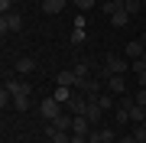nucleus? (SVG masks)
<instances>
[{"instance_id":"f257e3e1","label":"nucleus","mask_w":146,"mask_h":143,"mask_svg":"<svg viewBox=\"0 0 146 143\" xmlns=\"http://www.w3.org/2000/svg\"><path fill=\"white\" fill-rule=\"evenodd\" d=\"M123 72H130V59H127V55H107L104 78H110V75H123Z\"/></svg>"},{"instance_id":"f03ea898","label":"nucleus","mask_w":146,"mask_h":143,"mask_svg":"<svg viewBox=\"0 0 146 143\" xmlns=\"http://www.w3.org/2000/svg\"><path fill=\"white\" fill-rule=\"evenodd\" d=\"M3 91H10L13 98H29V94H33V85H29V81H16V78H7Z\"/></svg>"},{"instance_id":"7ed1b4c3","label":"nucleus","mask_w":146,"mask_h":143,"mask_svg":"<svg viewBox=\"0 0 146 143\" xmlns=\"http://www.w3.org/2000/svg\"><path fill=\"white\" fill-rule=\"evenodd\" d=\"M20 29H23V16L16 13V10L7 13L3 20H0V33H3V36H7V33H20Z\"/></svg>"},{"instance_id":"20e7f679","label":"nucleus","mask_w":146,"mask_h":143,"mask_svg":"<svg viewBox=\"0 0 146 143\" xmlns=\"http://www.w3.org/2000/svg\"><path fill=\"white\" fill-rule=\"evenodd\" d=\"M39 114H42V117H46V120H49V124H52V120H55V117H58V114H62V111H58V101H55V98H42V104H39Z\"/></svg>"},{"instance_id":"39448f33","label":"nucleus","mask_w":146,"mask_h":143,"mask_svg":"<svg viewBox=\"0 0 146 143\" xmlns=\"http://www.w3.org/2000/svg\"><path fill=\"white\" fill-rule=\"evenodd\" d=\"M88 94H84V91H75V94H72V101H68V111H72V117L75 114H84V107H88Z\"/></svg>"},{"instance_id":"423d86ee","label":"nucleus","mask_w":146,"mask_h":143,"mask_svg":"<svg viewBox=\"0 0 146 143\" xmlns=\"http://www.w3.org/2000/svg\"><path fill=\"white\" fill-rule=\"evenodd\" d=\"M123 55L130 59V62H133V59H146V46H143V39H133V43H127V46H123Z\"/></svg>"},{"instance_id":"0eeeda50","label":"nucleus","mask_w":146,"mask_h":143,"mask_svg":"<svg viewBox=\"0 0 146 143\" xmlns=\"http://www.w3.org/2000/svg\"><path fill=\"white\" fill-rule=\"evenodd\" d=\"M84 117H88L91 124H101V117H104V107H101V101H98V98H91V101H88V107H84Z\"/></svg>"},{"instance_id":"6e6552de","label":"nucleus","mask_w":146,"mask_h":143,"mask_svg":"<svg viewBox=\"0 0 146 143\" xmlns=\"http://www.w3.org/2000/svg\"><path fill=\"white\" fill-rule=\"evenodd\" d=\"M72 133H78V137H88V133H91V120H88L84 114H75V117H72Z\"/></svg>"},{"instance_id":"1a4fd4ad","label":"nucleus","mask_w":146,"mask_h":143,"mask_svg":"<svg viewBox=\"0 0 146 143\" xmlns=\"http://www.w3.org/2000/svg\"><path fill=\"white\" fill-rule=\"evenodd\" d=\"M16 72H20V75L36 72V59H33V55H20V59H16Z\"/></svg>"},{"instance_id":"9d476101","label":"nucleus","mask_w":146,"mask_h":143,"mask_svg":"<svg viewBox=\"0 0 146 143\" xmlns=\"http://www.w3.org/2000/svg\"><path fill=\"white\" fill-rule=\"evenodd\" d=\"M107 88H110V94H123V91H127V78H123V75H110Z\"/></svg>"},{"instance_id":"9b49d317","label":"nucleus","mask_w":146,"mask_h":143,"mask_svg":"<svg viewBox=\"0 0 146 143\" xmlns=\"http://www.w3.org/2000/svg\"><path fill=\"white\" fill-rule=\"evenodd\" d=\"M72 72H75V78H78V88L84 85V81H91V65H88V62H78Z\"/></svg>"},{"instance_id":"f8f14e48","label":"nucleus","mask_w":146,"mask_h":143,"mask_svg":"<svg viewBox=\"0 0 146 143\" xmlns=\"http://www.w3.org/2000/svg\"><path fill=\"white\" fill-rule=\"evenodd\" d=\"M58 88H75V85H78V78H75V72L72 69H68V72H58Z\"/></svg>"},{"instance_id":"ddd939ff","label":"nucleus","mask_w":146,"mask_h":143,"mask_svg":"<svg viewBox=\"0 0 146 143\" xmlns=\"http://www.w3.org/2000/svg\"><path fill=\"white\" fill-rule=\"evenodd\" d=\"M130 120H133V124H143V120H146V107H143V104H136V101L130 104Z\"/></svg>"},{"instance_id":"4468645a","label":"nucleus","mask_w":146,"mask_h":143,"mask_svg":"<svg viewBox=\"0 0 146 143\" xmlns=\"http://www.w3.org/2000/svg\"><path fill=\"white\" fill-rule=\"evenodd\" d=\"M42 10H46V13H62L65 10V0H42Z\"/></svg>"},{"instance_id":"2eb2a0df","label":"nucleus","mask_w":146,"mask_h":143,"mask_svg":"<svg viewBox=\"0 0 146 143\" xmlns=\"http://www.w3.org/2000/svg\"><path fill=\"white\" fill-rule=\"evenodd\" d=\"M101 10H104L107 16H114L117 10H123V0H104V3H101Z\"/></svg>"},{"instance_id":"dca6fc26","label":"nucleus","mask_w":146,"mask_h":143,"mask_svg":"<svg viewBox=\"0 0 146 143\" xmlns=\"http://www.w3.org/2000/svg\"><path fill=\"white\" fill-rule=\"evenodd\" d=\"M127 23H130V13L127 10H117L114 16H110V26H127Z\"/></svg>"},{"instance_id":"f3484780","label":"nucleus","mask_w":146,"mask_h":143,"mask_svg":"<svg viewBox=\"0 0 146 143\" xmlns=\"http://www.w3.org/2000/svg\"><path fill=\"white\" fill-rule=\"evenodd\" d=\"M52 127H58V130H65V133H72V117H65V114H58L55 120H52Z\"/></svg>"},{"instance_id":"a211bd4d","label":"nucleus","mask_w":146,"mask_h":143,"mask_svg":"<svg viewBox=\"0 0 146 143\" xmlns=\"http://www.w3.org/2000/svg\"><path fill=\"white\" fill-rule=\"evenodd\" d=\"M81 91H84V94H88V98H98V91H101V81H84V85H81Z\"/></svg>"},{"instance_id":"6ab92c4d","label":"nucleus","mask_w":146,"mask_h":143,"mask_svg":"<svg viewBox=\"0 0 146 143\" xmlns=\"http://www.w3.org/2000/svg\"><path fill=\"white\" fill-rule=\"evenodd\" d=\"M114 120H117V124H130V107L120 104V107H117V114H114Z\"/></svg>"},{"instance_id":"aec40b11","label":"nucleus","mask_w":146,"mask_h":143,"mask_svg":"<svg viewBox=\"0 0 146 143\" xmlns=\"http://www.w3.org/2000/svg\"><path fill=\"white\" fill-rule=\"evenodd\" d=\"M55 101L58 104H68L72 101V88H55Z\"/></svg>"},{"instance_id":"412c9836","label":"nucleus","mask_w":146,"mask_h":143,"mask_svg":"<svg viewBox=\"0 0 146 143\" xmlns=\"http://www.w3.org/2000/svg\"><path fill=\"white\" fill-rule=\"evenodd\" d=\"M140 7H143L140 0H123V10L130 13V16H136V13H140Z\"/></svg>"},{"instance_id":"4be33fe9","label":"nucleus","mask_w":146,"mask_h":143,"mask_svg":"<svg viewBox=\"0 0 146 143\" xmlns=\"http://www.w3.org/2000/svg\"><path fill=\"white\" fill-rule=\"evenodd\" d=\"M75 7H78L81 13H88V10H94V7H98V0H75Z\"/></svg>"},{"instance_id":"5701e85b","label":"nucleus","mask_w":146,"mask_h":143,"mask_svg":"<svg viewBox=\"0 0 146 143\" xmlns=\"http://www.w3.org/2000/svg\"><path fill=\"white\" fill-rule=\"evenodd\" d=\"M133 137L140 140V143H146V124H136V127H133Z\"/></svg>"},{"instance_id":"b1692460","label":"nucleus","mask_w":146,"mask_h":143,"mask_svg":"<svg viewBox=\"0 0 146 143\" xmlns=\"http://www.w3.org/2000/svg\"><path fill=\"white\" fill-rule=\"evenodd\" d=\"M13 107L16 111H29V98H13Z\"/></svg>"},{"instance_id":"393cba45","label":"nucleus","mask_w":146,"mask_h":143,"mask_svg":"<svg viewBox=\"0 0 146 143\" xmlns=\"http://www.w3.org/2000/svg\"><path fill=\"white\" fill-rule=\"evenodd\" d=\"M84 43V29H75L72 33V46H81Z\"/></svg>"},{"instance_id":"a878e982","label":"nucleus","mask_w":146,"mask_h":143,"mask_svg":"<svg viewBox=\"0 0 146 143\" xmlns=\"http://www.w3.org/2000/svg\"><path fill=\"white\" fill-rule=\"evenodd\" d=\"M0 10H3V16L13 13V0H0Z\"/></svg>"},{"instance_id":"bb28decb","label":"nucleus","mask_w":146,"mask_h":143,"mask_svg":"<svg viewBox=\"0 0 146 143\" xmlns=\"http://www.w3.org/2000/svg\"><path fill=\"white\" fill-rule=\"evenodd\" d=\"M136 104H143V107H146V88H140V91H136Z\"/></svg>"},{"instance_id":"cd10ccee","label":"nucleus","mask_w":146,"mask_h":143,"mask_svg":"<svg viewBox=\"0 0 146 143\" xmlns=\"http://www.w3.org/2000/svg\"><path fill=\"white\" fill-rule=\"evenodd\" d=\"M72 143H88V137H78V133H72Z\"/></svg>"},{"instance_id":"c85d7f7f","label":"nucleus","mask_w":146,"mask_h":143,"mask_svg":"<svg viewBox=\"0 0 146 143\" xmlns=\"http://www.w3.org/2000/svg\"><path fill=\"white\" fill-rule=\"evenodd\" d=\"M120 143H140V140H136V137H133V133H127V137H123V140H120Z\"/></svg>"},{"instance_id":"c756f323","label":"nucleus","mask_w":146,"mask_h":143,"mask_svg":"<svg viewBox=\"0 0 146 143\" xmlns=\"http://www.w3.org/2000/svg\"><path fill=\"white\" fill-rule=\"evenodd\" d=\"M140 39H143V46H146V33H143V36H140Z\"/></svg>"},{"instance_id":"7c9ffc66","label":"nucleus","mask_w":146,"mask_h":143,"mask_svg":"<svg viewBox=\"0 0 146 143\" xmlns=\"http://www.w3.org/2000/svg\"><path fill=\"white\" fill-rule=\"evenodd\" d=\"M13 3H20V0H13Z\"/></svg>"}]
</instances>
